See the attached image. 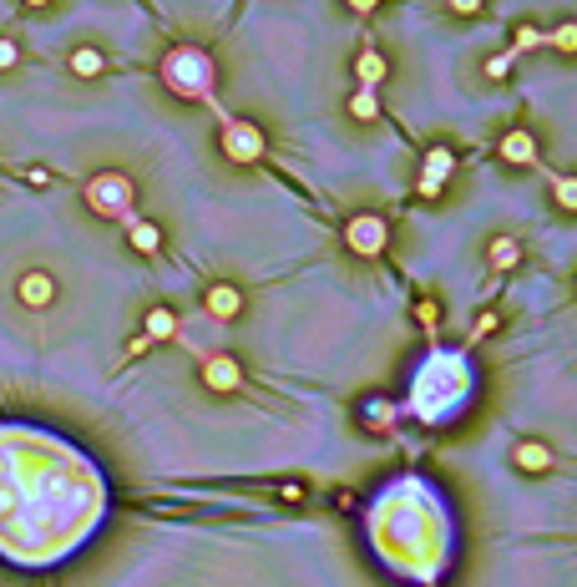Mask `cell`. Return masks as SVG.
Returning <instances> with one entry per match:
<instances>
[{"label": "cell", "mask_w": 577, "mask_h": 587, "mask_svg": "<svg viewBox=\"0 0 577 587\" xmlns=\"http://www.w3.org/2000/svg\"><path fill=\"white\" fill-rule=\"evenodd\" d=\"M370 542L380 562H390L410 582H436L451 562V517L441 507V491L405 476L380 491L370 512Z\"/></svg>", "instance_id": "cell-1"}, {"label": "cell", "mask_w": 577, "mask_h": 587, "mask_svg": "<svg viewBox=\"0 0 577 587\" xmlns=\"http://www.w3.org/2000/svg\"><path fill=\"white\" fill-rule=\"evenodd\" d=\"M471 365H466V355H456V350H431L426 355V365L416 370V385H410V410L421 415L426 426H441V421H451V415L471 400Z\"/></svg>", "instance_id": "cell-2"}, {"label": "cell", "mask_w": 577, "mask_h": 587, "mask_svg": "<svg viewBox=\"0 0 577 587\" xmlns=\"http://www.w3.org/2000/svg\"><path fill=\"white\" fill-rule=\"evenodd\" d=\"M162 87H168L178 102H213L218 87V61L203 46H173L162 51Z\"/></svg>", "instance_id": "cell-3"}, {"label": "cell", "mask_w": 577, "mask_h": 587, "mask_svg": "<svg viewBox=\"0 0 577 587\" xmlns=\"http://www.w3.org/2000/svg\"><path fill=\"white\" fill-rule=\"evenodd\" d=\"M81 198H87V208L97 218H112V223H132L137 213V183L127 173H117V167H107V173H92L87 188H81Z\"/></svg>", "instance_id": "cell-4"}, {"label": "cell", "mask_w": 577, "mask_h": 587, "mask_svg": "<svg viewBox=\"0 0 577 587\" xmlns=\"http://www.w3.org/2000/svg\"><path fill=\"white\" fill-rule=\"evenodd\" d=\"M218 147H223V157H228V162H238V167H254V162H264V157H269V137H264V127H259V122H243V117H223V127H218Z\"/></svg>", "instance_id": "cell-5"}, {"label": "cell", "mask_w": 577, "mask_h": 587, "mask_svg": "<svg viewBox=\"0 0 577 587\" xmlns=\"http://www.w3.org/2000/svg\"><path fill=\"white\" fill-rule=\"evenodd\" d=\"M345 243H350V254H360V259H380L390 248V223L380 213H355L345 223Z\"/></svg>", "instance_id": "cell-6"}, {"label": "cell", "mask_w": 577, "mask_h": 587, "mask_svg": "<svg viewBox=\"0 0 577 587\" xmlns=\"http://www.w3.org/2000/svg\"><path fill=\"white\" fill-rule=\"evenodd\" d=\"M451 173H456V152H451V147H431V152H426V167H421L416 193H421V198H441L446 183H451Z\"/></svg>", "instance_id": "cell-7"}, {"label": "cell", "mask_w": 577, "mask_h": 587, "mask_svg": "<svg viewBox=\"0 0 577 587\" xmlns=\"http://www.w3.org/2000/svg\"><path fill=\"white\" fill-rule=\"evenodd\" d=\"M203 385L218 390V395H233V390H243V365L233 355H208L203 360Z\"/></svg>", "instance_id": "cell-8"}, {"label": "cell", "mask_w": 577, "mask_h": 587, "mask_svg": "<svg viewBox=\"0 0 577 587\" xmlns=\"http://www.w3.org/2000/svg\"><path fill=\"white\" fill-rule=\"evenodd\" d=\"M203 309H208L213 319H223V324H228V319H238V314H243V289H238V284H213V289L203 294Z\"/></svg>", "instance_id": "cell-9"}, {"label": "cell", "mask_w": 577, "mask_h": 587, "mask_svg": "<svg viewBox=\"0 0 577 587\" xmlns=\"http://www.w3.org/2000/svg\"><path fill=\"white\" fill-rule=\"evenodd\" d=\"M16 294H21V304H26V309H46V304L56 299V279H51V274H41V269H31V274H21Z\"/></svg>", "instance_id": "cell-10"}, {"label": "cell", "mask_w": 577, "mask_h": 587, "mask_svg": "<svg viewBox=\"0 0 577 587\" xmlns=\"http://www.w3.org/2000/svg\"><path fill=\"white\" fill-rule=\"evenodd\" d=\"M497 152H502V162L527 167V162H537V137H532V132H522V127H512V132L497 142Z\"/></svg>", "instance_id": "cell-11"}, {"label": "cell", "mask_w": 577, "mask_h": 587, "mask_svg": "<svg viewBox=\"0 0 577 587\" xmlns=\"http://www.w3.org/2000/svg\"><path fill=\"white\" fill-rule=\"evenodd\" d=\"M512 461H517V471H527V476H547L557 456H552L542 441H522V446L512 451Z\"/></svg>", "instance_id": "cell-12"}, {"label": "cell", "mask_w": 577, "mask_h": 587, "mask_svg": "<svg viewBox=\"0 0 577 587\" xmlns=\"http://www.w3.org/2000/svg\"><path fill=\"white\" fill-rule=\"evenodd\" d=\"M142 334H147L152 345H162V340H178V314H173L168 304L147 309V319H142Z\"/></svg>", "instance_id": "cell-13"}, {"label": "cell", "mask_w": 577, "mask_h": 587, "mask_svg": "<svg viewBox=\"0 0 577 587\" xmlns=\"http://www.w3.org/2000/svg\"><path fill=\"white\" fill-rule=\"evenodd\" d=\"M395 421H400V410H395L390 400H365V410H360V426H365V431H375V436L395 431Z\"/></svg>", "instance_id": "cell-14"}, {"label": "cell", "mask_w": 577, "mask_h": 587, "mask_svg": "<svg viewBox=\"0 0 577 587\" xmlns=\"http://www.w3.org/2000/svg\"><path fill=\"white\" fill-rule=\"evenodd\" d=\"M355 76H360V87H380V81L390 76L385 51H360V56H355Z\"/></svg>", "instance_id": "cell-15"}, {"label": "cell", "mask_w": 577, "mask_h": 587, "mask_svg": "<svg viewBox=\"0 0 577 587\" xmlns=\"http://www.w3.org/2000/svg\"><path fill=\"white\" fill-rule=\"evenodd\" d=\"M107 71V56L97 51V46H76L71 51V76H81V81H97Z\"/></svg>", "instance_id": "cell-16"}, {"label": "cell", "mask_w": 577, "mask_h": 587, "mask_svg": "<svg viewBox=\"0 0 577 587\" xmlns=\"http://www.w3.org/2000/svg\"><path fill=\"white\" fill-rule=\"evenodd\" d=\"M486 259H491V269H497V274H512L522 264V248H517V238H491Z\"/></svg>", "instance_id": "cell-17"}, {"label": "cell", "mask_w": 577, "mask_h": 587, "mask_svg": "<svg viewBox=\"0 0 577 587\" xmlns=\"http://www.w3.org/2000/svg\"><path fill=\"white\" fill-rule=\"evenodd\" d=\"M127 238H132L137 254H157V248H162V228L147 223V218H132V223H127Z\"/></svg>", "instance_id": "cell-18"}, {"label": "cell", "mask_w": 577, "mask_h": 587, "mask_svg": "<svg viewBox=\"0 0 577 587\" xmlns=\"http://www.w3.org/2000/svg\"><path fill=\"white\" fill-rule=\"evenodd\" d=\"M350 117H355V122H375V117H380V97H375V87H360V92L350 97Z\"/></svg>", "instance_id": "cell-19"}, {"label": "cell", "mask_w": 577, "mask_h": 587, "mask_svg": "<svg viewBox=\"0 0 577 587\" xmlns=\"http://www.w3.org/2000/svg\"><path fill=\"white\" fill-rule=\"evenodd\" d=\"M552 198L562 213H577V173H557L552 178Z\"/></svg>", "instance_id": "cell-20"}, {"label": "cell", "mask_w": 577, "mask_h": 587, "mask_svg": "<svg viewBox=\"0 0 577 587\" xmlns=\"http://www.w3.org/2000/svg\"><path fill=\"white\" fill-rule=\"evenodd\" d=\"M547 46H552V51H562V56H572V51H577V21L557 26V31L547 36Z\"/></svg>", "instance_id": "cell-21"}, {"label": "cell", "mask_w": 577, "mask_h": 587, "mask_svg": "<svg viewBox=\"0 0 577 587\" xmlns=\"http://www.w3.org/2000/svg\"><path fill=\"white\" fill-rule=\"evenodd\" d=\"M517 56H522L517 46H507L502 56H491V61H486V76H491V81H502V76H507V71L517 66Z\"/></svg>", "instance_id": "cell-22"}, {"label": "cell", "mask_w": 577, "mask_h": 587, "mask_svg": "<svg viewBox=\"0 0 577 587\" xmlns=\"http://www.w3.org/2000/svg\"><path fill=\"white\" fill-rule=\"evenodd\" d=\"M21 66V46L11 36H0V71H16Z\"/></svg>", "instance_id": "cell-23"}, {"label": "cell", "mask_w": 577, "mask_h": 587, "mask_svg": "<svg viewBox=\"0 0 577 587\" xmlns=\"http://www.w3.org/2000/svg\"><path fill=\"white\" fill-rule=\"evenodd\" d=\"M416 319L426 324V334H436V324H441V309H436V299H421V304H416Z\"/></svg>", "instance_id": "cell-24"}, {"label": "cell", "mask_w": 577, "mask_h": 587, "mask_svg": "<svg viewBox=\"0 0 577 587\" xmlns=\"http://www.w3.org/2000/svg\"><path fill=\"white\" fill-rule=\"evenodd\" d=\"M527 46H547V31H537V26H522V31H517V51H527Z\"/></svg>", "instance_id": "cell-25"}, {"label": "cell", "mask_w": 577, "mask_h": 587, "mask_svg": "<svg viewBox=\"0 0 577 587\" xmlns=\"http://www.w3.org/2000/svg\"><path fill=\"white\" fill-rule=\"evenodd\" d=\"M491 329H497V314H481V319H476V329H471V340H486Z\"/></svg>", "instance_id": "cell-26"}, {"label": "cell", "mask_w": 577, "mask_h": 587, "mask_svg": "<svg viewBox=\"0 0 577 587\" xmlns=\"http://www.w3.org/2000/svg\"><path fill=\"white\" fill-rule=\"evenodd\" d=\"M26 183H31V188H51V173H46V167H31Z\"/></svg>", "instance_id": "cell-27"}, {"label": "cell", "mask_w": 577, "mask_h": 587, "mask_svg": "<svg viewBox=\"0 0 577 587\" xmlns=\"http://www.w3.org/2000/svg\"><path fill=\"white\" fill-rule=\"evenodd\" d=\"M345 6H350L355 16H370V11H380V0H345Z\"/></svg>", "instance_id": "cell-28"}, {"label": "cell", "mask_w": 577, "mask_h": 587, "mask_svg": "<svg viewBox=\"0 0 577 587\" xmlns=\"http://www.w3.org/2000/svg\"><path fill=\"white\" fill-rule=\"evenodd\" d=\"M451 11H456V16H476L481 0H451Z\"/></svg>", "instance_id": "cell-29"}, {"label": "cell", "mask_w": 577, "mask_h": 587, "mask_svg": "<svg viewBox=\"0 0 577 587\" xmlns=\"http://www.w3.org/2000/svg\"><path fill=\"white\" fill-rule=\"evenodd\" d=\"M147 350H152V340H147V334H137V340L127 345V355H147Z\"/></svg>", "instance_id": "cell-30"}, {"label": "cell", "mask_w": 577, "mask_h": 587, "mask_svg": "<svg viewBox=\"0 0 577 587\" xmlns=\"http://www.w3.org/2000/svg\"><path fill=\"white\" fill-rule=\"evenodd\" d=\"M26 6H31V11H41V6H51V0H26Z\"/></svg>", "instance_id": "cell-31"}]
</instances>
